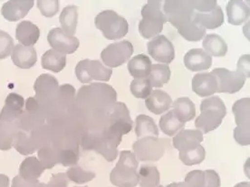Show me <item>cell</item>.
I'll use <instances>...</instances> for the list:
<instances>
[{"label":"cell","instance_id":"49","mask_svg":"<svg viewBox=\"0 0 250 187\" xmlns=\"http://www.w3.org/2000/svg\"><path fill=\"white\" fill-rule=\"evenodd\" d=\"M75 96V89L70 84H63L59 87V93L57 96V100H61L62 103L67 105L71 103Z\"/></svg>","mask_w":250,"mask_h":187},{"label":"cell","instance_id":"25","mask_svg":"<svg viewBox=\"0 0 250 187\" xmlns=\"http://www.w3.org/2000/svg\"><path fill=\"white\" fill-rule=\"evenodd\" d=\"M172 103V100L169 94L162 90H155L151 92L150 96L145 100L146 107L150 112L161 115L166 112Z\"/></svg>","mask_w":250,"mask_h":187},{"label":"cell","instance_id":"30","mask_svg":"<svg viewBox=\"0 0 250 187\" xmlns=\"http://www.w3.org/2000/svg\"><path fill=\"white\" fill-rule=\"evenodd\" d=\"M62 31L70 37H74L78 23V8L76 6H65L59 18Z\"/></svg>","mask_w":250,"mask_h":187},{"label":"cell","instance_id":"21","mask_svg":"<svg viewBox=\"0 0 250 187\" xmlns=\"http://www.w3.org/2000/svg\"><path fill=\"white\" fill-rule=\"evenodd\" d=\"M204 140L203 134L198 130H182L173 137L172 145L179 151L193 150Z\"/></svg>","mask_w":250,"mask_h":187},{"label":"cell","instance_id":"41","mask_svg":"<svg viewBox=\"0 0 250 187\" xmlns=\"http://www.w3.org/2000/svg\"><path fill=\"white\" fill-rule=\"evenodd\" d=\"M178 33L188 42H199L206 37V29L195 24L193 21L187 26L178 29Z\"/></svg>","mask_w":250,"mask_h":187},{"label":"cell","instance_id":"4","mask_svg":"<svg viewBox=\"0 0 250 187\" xmlns=\"http://www.w3.org/2000/svg\"><path fill=\"white\" fill-rule=\"evenodd\" d=\"M139 161L133 152L124 150L119 161L110 174V180L116 187H136L139 184L137 169Z\"/></svg>","mask_w":250,"mask_h":187},{"label":"cell","instance_id":"22","mask_svg":"<svg viewBox=\"0 0 250 187\" xmlns=\"http://www.w3.org/2000/svg\"><path fill=\"white\" fill-rule=\"evenodd\" d=\"M12 62L21 69H30L38 62L37 51L33 47H26L21 44H17L13 49Z\"/></svg>","mask_w":250,"mask_h":187},{"label":"cell","instance_id":"54","mask_svg":"<svg viewBox=\"0 0 250 187\" xmlns=\"http://www.w3.org/2000/svg\"><path fill=\"white\" fill-rule=\"evenodd\" d=\"M0 187H9V178L7 175L0 174Z\"/></svg>","mask_w":250,"mask_h":187},{"label":"cell","instance_id":"20","mask_svg":"<svg viewBox=\"0 0 250 187\" xmlns=\"http://www.w3.org/2000/svg\"><path fill=\"white\" fill-rule=\"evenodd\" d=\"M184 64L191 72L206 71L212 65V57L203 49L193 48L185 55Z\"/></svg>","mask_w":250,"mask_h":187},{"label":"cell","instance_id":"17","mask_svg":"<svg viewBox=\"0 0 250 187\" xmlns=\"http://www.w3.org/2000/svg\"><path fill=\"white\" fill-rule=\"evenodd\" d=\"M34 4L33 0H10L3 5L1 14L7 21L16 22L24 19Z\"/></svg>","mask_w":250,"mask_h":187},{"label":"cell","instance_id":"16","mask_svg":"<svg viewBox=\"0 0 250 187\" xmlns=\"http://www.w3.org/2000/svg\"><path fill=\"white\" fill-rule=\"evenodd\" d=\"M47 41L53 50L62 55H72L79 47V40L75 37H70L62 31V28L55 27L48 33Z\"/></svg>","mask_w":250,"mask_h":187},{"label":"cell","instance_id":"29","mask_svg":"<svg viewBox=\"0 0 250 187\" xmlns=\"http://www.w3.org/2000/svg\"><path fill=\"white\" fill-rule=\"evenodd\" d=\"M202 46L210 56L223 57L228 53V44L225 40L217 34L207 35L203 40Z\"/></svg>","mask_w":250,"mask_h":187},{"label":"cell","instance_id":"39","mask_svg":"<svg viewBox=\"0 0 250 187\" xmlns=\"http://www.w3.org/2000/svg\"><path fill=\"white\" fill-rule=\"evenodd\" d=\"M38 160L45 169L53 168L58 162V149L52 146H44L38 150Z\"/></svg>","mask_w":250,"mask_h":187},{"label":"cell","instance_id":"45","mask_svg":"<svg viewBox=\"0 0 250 187\" xmlns=\"http://www.w3.org/2000/svg\"><path fill=\"white\" fill-rule=\"evenodd\" d=\"M60 2L58 0H39L38 9L45 18H53L59 11Z\"/></svg>","mask_w":250,"mask_h":187},{"label":"cell","instance_id":"23","mask_svg":"<svg viewBox=\"0 0 250 187\" xmlns=\"http://www.w3.org/2000/svg\"><path fill=\"white\" fill-rule=\"evenodd\" d=\"M194 23L205 29H216L224 23V13L219 6L208 13L194 12Z\"/></svg>","mask_w":250,"mask_h":187},{"label":"cell","instance_id":"1","mask_svg":"<svg viewBox=\"0 0 250 187\" xmlns=\"http://www.w3.org/2000/svg\"><path fill=\"white\" fill-rule=\"evenodd\" d=\"M76 100L89 111L108 116L117 102V93L111 85L96 82L83 86L78 91Z\"/></svg>","mask_w":250,"mask_h":187},{"label":"cell","instance_id":"13","mask_svg":"<svg viewBox=\"0 0 250 187\" xmlns=\"http://www.w3.org/2000/svg\"><path fill=\"white\" fill-rule=\"evenodd\" d=\"M218 81L219 94H237L245 85L247 78L244 75L225 68H216L212 71Z\"/></svg>","mask_w":250,"mask_h":187},{"label":"cell","instance_id":"28","mask_svg":"<svg viewBox=\"0 0 250 187\" xmlns=\"http://www.w3.org/2000/svg\"><path fill=\"white\" fill-rule=\"evenodd\" d=\"M152 63L150 57L145 55H138L132 57L128 62L129 74L135 79H143L149 77Z\"/></svg>","mask_w":250,"mask_h":187},{"label":"cell","instance_id":"10","mask_svg":"<svg viewBox=\"0 0 250 187\" xmlns=\"http://www.w3.org/2000/svg\"><path fill=\"white\" fill-rule=\"evenodd\" d=\"M75 75L82 83H88L93 80L108 81L113 75V70L104 66L99 60L85 59L77 63Z\"/></svg>","mask_w":250,"mask_h":187},{"label":"cell","instance_id":"57","mask_svg":"<svg viewBox=\"0 0 250 187\" xmlns=\"http://www.w3.org/2000/svg\"><path fill=\"white\" fill-rule=\"evenodd\" d=\"M163 187V186H161V185H160V186H158V187Z\"/></svg>","mask_w":250,"mask_h":187},{"label":"cell","instance_id":"15","mask_svg":"<svg viewBox=\"0 0 250 187\" xmlns=\"http://www.w3.org/2000/svg\"><path fill=\"white\" fill-rule=\"evenodd\" d=\"M150 56L156 62L170 63L175 59V49L172 43L163 35L157 36L147 44Z\"/></svg>","mask_w":250,"mask_h":187},{"label":"cell","instance_id":"36","mask_svg":"<svg viewBox=\"0 0 250 187\" xmlns=\"http://www.w3.org/2000/svg\"><path fill=\"white\" fill-rule=\"evenodd\" d=\"M149 81L152 87L162 88L170 79V69L168 64H152L149 75Z\"/></svg>","mask_w":250,"mask_h":187},{"label":"cell","instance_id":"58","mask_svg":"<svg viewBox=\"0 0 250 187\" xmlns=\"http://www.w3.org/2000/svg\"></svg>","mask_w":250,"mask_h":187},{"label":"cell","instance_id":"2","mask_svg":"<svg viewBox=\"0 0 250 187\" xmlns=\"http://www.w3.org/2000/svg\"><path fill=\"white\" fill-rule=\"evenodd\" d=\"M123 136L104 129L101 134H87L82 138L83 150H94L101 154L108 162H113L118 156V146Z\"/></svg>","mask_w":250,"mask_h":187},{"label":"cell","instance_id":"33","mask_svg":"<svg viewBox=\"0 0 250 187\" xmlns=\"http://www.w3.org/2000/svg\"><path fill=\"white\" fill-rule=\"evenodd\" d=\"M42 67L54 73L62 72L66 66V56L55 50L46 51L41 59Z\"/></svg>","mask_w":250,"mask_h":187},{"label":"cell","instance_id":"5","mask_svg":"<svg viewBox=\"0 0 250 187\" xmlns=\"http://www.w3.org/2000/svg\"><path fill=\"white\" fill-rule=\"evenodd\" d=\"M163 6V1L150 0L143 7V19L139 23V32L145 39L156 37L163 32V25L168 22Z\"/></svg>","mask_w":250,"mask_h":187},{"label":"cell","instance_id":"11","mask_svg":"<svg viewBox=\"0 0 250 187\" xmlns=\"http://www.w3.org/2000/svg\"><path fill=\"white\" fill-rule=\"evenodd\" d=\"M134 49L131 42L124 40L118 43L109 44L101 53V58L108 68H116L127 62L131 58Z\"/></svg>","mask_w":250,"mask_h":187},{"label":"cell","instance_id":"43","mask_svg":"<svg viewBox=\"0 0 250 187\" xmlns=\"http://www.w3.org/2000/svg\"><path fill=\"white\" fill-rule=\"evenodd\" d=\"M17 132L12 123L0 122V150L6 151L12 148L13 140Z\"/></svg>","mask_w":250,"mask_h":187},{"label":"cell","instance_id":"7","mask_svg":"<svg viewBox=\"0 0 250 187\" xmlns=\"http://www.w3.org/2000/svg\"><path fill=\"white\" fill-rule=\"evenodd\" d=\"M169 143V139L165 138L142 137L133 143L132 150L138 161L156 162L163 157Z\"/></svg>","mask_w":250,"mask_h":187},{"label":"cell","instance_id":"51","mask_svg":"<svg viewBox=\"0 0 250 187\" xmlns=\"http://www.w3.org/2000/svg\"><path fill=\"white\" fill-rule=\"evenodd\" d=\"M205 172V187H220L221 182L219 174L215 171L208 169Z\"/></svg>","mask_w":250,"mask_h":187},{"label":"cell","instance_id":"48","mask_svg":"<svg viewBox=\"0 0 250 187\" xmlns=\"http://www.w3.org/2000/svg\"><path fill=\"white\" fill-rule=\"evenodd\" d=\"M189 2L194 11L196 10L197 12L200 13L210 12L218 6L217 1L215 0H196V1L189 0Z\"/></svg>","mask_w":250,"mask_h":187},{"label":"cell","instance_id":"27","mask_svg":"<svg viewBox=\"0 0 250 187\" xmlns=\"http://www.w3.org/2000/svg\"><path fill=\"white\" fill-rule=\"evenodd\" d=\"M44 168L36 156H28L19 167V176L25 181H37L44 173Z\"/></svg>","mask_w":250,"mask_h":187},{"label":"cell","instance_id":"6","mask_svg":"<svg viewBox=\"0 0 250 187\" xmlns=\"http://www.w3.org/2000/svg\"><path fill=\"white\" fill-rule=\"evenodd\" d=\"M95 25L108 40H119L129 31L127 20L113 10H104L95 18Z\"/></svg>","mask_w":250,"mask_h":187},{"label":"cell","instance_id":"44","mask_svg":"<svg viewBox=\"0 0 250 187\" xmlns=\"http://www.w3.org/2000/svg\"><path fill=\"white\" fill-rule=\"evenodd\" d=\"M79 146L66 148V149H58V162L63 167L76 166L79 160Z\"/></svg>","mask_w":250,"mask_h":187},{"label":"cell","instance_id":"38","mask_svg":"<svg viewBox=\"0 0 250 187\" xmlns=\"http://www.w3.org/2000/svg\"><path fill=\"white\" fill-rule=\"evenodd\" d=\"M179 157L184 165L190 167L203 162L206 157V151L201 145H199L193 150L180 151Z\"/></svg>","mask_w":250,"mask_h":187},{"label":"cell","instance_id":"19","mask_svg":"<svg viewBox=\"0 0 250 187\" xmlns=\"http://www.w3.org/2000/svg\"><path fill=\"white\" fill-rule=\"evenodd\" d=\"M191 85L192 91L200 97H208L218 93V81L213 73L194 75Z\"/></svg>","mask_w":250,"mask_h":187},{"label":"cell","instance_id":"53","mask_svg":"<svg viewBox=\"0 0 250 187\" xmlns=\"http://www.w3.org/2000/svg\"><path fill=\"white\" fill-rule=\"evenodd\" d=\"M250 55H244L239 58L237 66V72L244 75L246 78L250 77Z\"/></svg>","mask_w":250,"mask_h":187},{"label":"cell","instance_id":"46","mask_svg":"<svg viewBox=\"0 0 250 187\" xmlns=\"http://www.w3.org/2000/svg\"><path fill=\"white\" fill-rule=\"evenodd\" d=\"M14 40L6 32L0 30V60L6 59L12 55Z\"/></svg>","mask_w":250,"mask_h":187},{"label":"cell","instance_id":"37","mask_svg":"<svg viewBox=\"0 0 250 187\" xmlns=\"http://www.w3.org/2000/svg\"><path fill=\"white\" fill-rule=\"evenodd\" d=\"M13 146L21 155L24 156L33 154L37 150V147L35 146V142L31 137L21 131H18L16 133L13 140Z\"/></svg>","mask_w":250,"mask_h":187},{"label":"cell","instance_id":"8","mask_svg":"<svg viewBox=\"0 0 250 187\" xmlns=\"http://www.w3.org/2000/svg\"><path fill=\"white\" fill-rule=\"evenodd\" d=\"M237 128L234 130V138L241 146L250 144V99L237 100L232 107Z\"/></svg>","mask_w":250,"mask_h":187},{"label":"cell","instance_id":"50","mask_svg":"<svg viewBox=\"0 0 250 187\" xmlns=\"http://www.w3.org/2000/svg\"><path fill=\"white\" fill-rule=\"evenodd\" d=\"M47 187H68V178L64 173H58L51 175Z\"/></svg>","mask_w":250,"mask_h":187},{"label":"cell","instance_id":"18","mask_svg":"<svg viewBox=\"0 0 250 187\" xmlns=\"http://www.w3.org/2000/svg\"><path fill=\"white\" fill-rule=\"evenodd\" d=\"M25 105L24 98L18 94H10L6 98L5 105L0 112V121L12 123L23 113Z\"/></svg>","mask_w":250,"mask_h":187},{"label":"cell","instance_id":"24","mask_svg":"<svg viewBox=\"0 0 250 187\" xmlns=\"http://www.w3.org/2000/svg\"><path fill=\"white\" fill-rule=\"evenodd\" d=\"M39 37V27L30 21H22L17 25L16 38L24 46L29 47L37 44Z\"/></svg>","mask_w":250,"mask_h":187},{"label":"cell","instance_id":"31","mask_svg":"<svg viewBox=\"0 0 250 187\" xmlns=\"http://www.w3.org/2000/svg\"><path fill=\"white\" fill-rule=\"evenodd\" d=\"M172 111L184 123L192 120L196 116L195 104L188 97L178 98L172 104Z\"/></svg>","mask_w":250,"mask_h":187},{"label":"cell","instance_id":"55","mask_svg":"<svg viewBox=\"0 0 250 187\" xmlns=\"http://www.w3.org/2000/svg\"><path fill=\"white\" fill-rule=\"evenodd\" d=\"M166 187H187V186L184 182H182V183L181 182V183H171Z\"/></svg>","mask_w":250,"mask_h":187},{"label":"cell","instance_id":"3","mask_svg":"<svg viewBox=\"0 0 250 187\" xmlns=\"http://www.w3.org/2000/svg\"><path fill=\"white\" fill-rule=\"evenodd\" d=\"M200 115L195 120V126L202 134H207L218 129L227 115V108L218 96L202 100Z\"/></svg>","mask_w":250,"mask_h":187},{"label":"cell","instance_id":"9","mask_svg":"<svg viewBox=\"0 0 250 187\" xmlns=\"http://www.w3.org/2000/svg\"><path fill=\"white\" fill-rule=\"evenodd\" d=\"M163 10L168 22L177 29L183 28L193 21L192 18L195 11L189 1H163Z\"/></svg>","mask_w":250,"mask_h":187},{"label":"cell","instance_id":"47","mask_svg":"<svg viewBox=\"0 0 250 187\" xmlns=\"http://www.w3.org/2000/svg\"><path fill=\"white\" fill-rule=\"evenodd\" d=\"M184 183L187 187H205V172L202 170H193L188 173Z\"/></svg>","mask_w":250,"mask_h":187},{"label":"cell","instance_id":"12","mask_svg":"<svg viewBox=\"0 0 250 187\" xmlns=\"http://www.w3.org/2000/svg\"><path fill=\"white\" fill-rule=\"evenodd\" d=\"M105 129L120 135L128 134L132 130L133 122L130 112L124 102H116L109 113Z\"/></svg>","mask_w":250,"mask_h":187},{"label":"cell","instance_id":"14","mask_svg":"<svg viewBox=\"0 0 250 187\" xmlns=\"http://www.w3.org/2000/svg\"><path fill=\"white\" fill-rule=\"evenodd\" d=\"M59 87V83L55 76L48 74L41 75L38 76L34 84L36 99L40 104H48L57 100Z\"/></svg>","mask_w":250,"mask_h":187},{"label":"cell","instance_id":"56","mask_svg":"<svg viewBox=\"0 0 250 187\" xmlns=\"http://www.w3.org/2000/svg\"><path fill=\"white\" fill-rule=\"evenodd\" d=\"M234 187H250V184L249 182H243V183H239L238 185H236Z\"/></svg>","mask_w":250,"mask_h":187},{"label":"cell","instance_id":"42","mask_svg":"<svg viewBox=\"0 0 250 187\" xmlns=\"http://www.w3.org/2000/svg\"><path fill=\"white\" fill-rule=\"evenodd\" d=\"M130 91L138 99H147L152 92V86L148 78L134 79L131 82Z\"/></svg>","mask_w":250,"mask_h":187},{"label":"cell","instance_id":"40","mask_svg":"<svg viewBox=\"0 0 250 187\" xmlns=\"http://www.w3.org/2000/svg\"><path fill=\"white\" fill-rule=\"evenodd\" d=\"M65 175L67 176L69 180L74 182L77 185L86 184L88 182L92 181L96 176V174L94 171L83 170L78 166H74V167L70 168L66 171Z\"/></svg>","mask_w":250,"mask_h":187},{"label":"cell","instance_id":"26","mask_svg":"<svg viewBox=\"0 0 250 187\" xmlns=\"http://www.w3.org/2000/svg\"><path fill=\"white\" fill-rule=\"evenodd\" d=\"M228 21L230 25H242L250 19V7L246 5L244 1L231 0L228 3L226 8Z\"/></svg>","mask_w":250,"mask_h":187},{"label":"cell","instance_id":"52","mask_svg":"<svg viewBox=\"0 0 250 187\" xmlns=\"http://www.w3.org/2000/svg\"><path fill=\"white\" fill-rule=\"evenodd\" d=\"M47 187V185L44 183L37 181H25L19 175H17L13 178L12 187Z\"/></svg>","mask_w":250,"mask_h":187},{"label":"cell","instance_id":"32","mask_svg":"<svg viewBox=\"0 0 250 187\" xmlns=\"http://www.w3.org/2000/svg\"><path fill=\"white\" fill-rule=\"evenodd\" d=\"M135 134L138 138L145 137H159V130L154 119L147 115H138L135 119Z\"/></svg>","mask_w":250,"mask_h":187},{"label":"cell","instance_id":"35","mask_svg":"<svg viewBox=\"0 0 250 187\" xmlns=\"http://www.w3.org/2000/svg\"><path fill=\"white\" fill-rule=\"evenodd\" d=\"M140 187H157L160 186L161 174L156 167L144 165L139 170Z\"/></svg>","mask_w":250,"mask_h":187},{"label":"cell","instance_id":"34","mask_svg":"<svg viewBox=\"0 0 250 187\" xmlns=\"http://www.w3.org/2000/svg\"><path fill=\"white\" fill-rule=\"evenodd\" d=\"M185 123L177 117L173 111L163 115L160 119V129L169 137H173L176 133L182 131Z\"/></svg>","mask_w":250,"mask_h":187}]
</instances>
